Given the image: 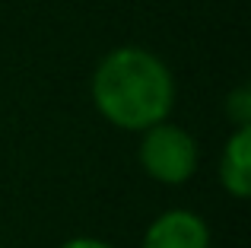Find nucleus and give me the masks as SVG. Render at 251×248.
<instances>
[{
	"label": "nucleus",
	"mask_w": 251,
	"mask_h": 248,
	"mask_svg": "<svg viewBox=\"0 0 251 248\" xmlns=\"http://www.w3.org/2000/svg\"><path fill=\"white\" fill-rule=\"evenodd\" d=\"M140 166L159 185H184L197 172V140L184 127L159 121L140 130Z\"/></svg>",
	"instance_id": "obj_2"
},
{
	"label": "nucleus",
	"mask_w": 251,
	"mask_h": 248,
	"mask_svg": "<svg viewBox=\"0 0 251 248\" xmlns=\"http://www.w3.org/2000/svg\"><path fill=\"white\" fill-rule=\"evenodd\" d=\"M92 102L121 130H147L175 108V76L162 57L140 45L115 48L92 70Z\"/></svg>",
	"instance_id": "obj_1"
},
{
	"label": "nucleus",
	"mask_w": 251,
	"mask_h": 248,
	"mask_svg": "<svg viewBox=\"0 0 251 248\" xmlns=\"http://www.w3.org/2000/svg\"><path fill=\"white\" fill-rule=\"evenodd\" d=\"M143 248H210V229L194 210H166L147 226Z\"/></svg>",
	"instance_id": "obj_3"
},
{
	"label": "nucleus",
	"mask_w": 251,
	"mask_h": 248,
	"mask_svg": "<svg viewBox=\"0 0 251 248\" xmlns=\"http://www.w3.org/2000/svg\"><path fill=\"white\" fill-rule=\"evenodd\" d=\"M226 118L235 127H251V86H239L226 96Z\"/></svg>",
	"instance_id": "obj_5"
},
{
	"label": "nucleus",
	"mask_w": 251,
	"mask_h": 248,
	"mask_svg": "<svg viewBox=\"0 0 251 248\" xmlns=\"http://www.w3.org/2000/svg\"><path fill=\"white\" fill-rule=\"evenodd\" d=\"M61 248H115V245L102 242V239H92V236H76V239H67Z\"/></svg>",
	"instance_id": "obj_6"
},
{
	"label": "nucleus",
	"mask_w": 251,
	"mask_h": 248,
	"mask_svg": "<svg viewBox=\"0 0 251 248\" xmlns=\"http://www.w3.org/2000/svg\"><path fill=\"white\" fill-rule=\"evenodd\" d=\"M220 185L235 200L251 194V127H235L220 156Z\"/></svg>",
	"instance_id": "obj_4"
}]
</instances>
